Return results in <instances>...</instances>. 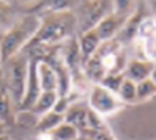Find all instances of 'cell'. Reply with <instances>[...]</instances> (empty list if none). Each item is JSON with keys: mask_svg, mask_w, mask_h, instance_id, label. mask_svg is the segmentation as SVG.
<instances>
[{"mask_svg": "<svg viewBox=\"0 0 156 140\" xmlns=\"http://www.w3.org/2000/svg\"><path fill=\"white\" fill-rule=\"evenodd\" d=\"M78 48H80L81 58H82V63H85L92 55L98 50L101 41H100L98 35L96 34L94 30H89L86 32L80 34V37L77 39Z\"/></svg>", "mask_w": 156, "mask_h": 140, "instance_id": "obj_13", "label": "cell"}, {"mask_svg": "<svg viewBox=\"0 0 156 140\" xmlns=\"http://www.w3.org/2000/svg\"><path fill=\"white\" fill-rule=\"evenodd\" d=\"M41 26V16L27 14L5 31L0 41V61L5 63L30 45Z\"/></svg>", "mask_w": 156, "mask_h": 140, "instance_id": "obj_3", "label": "cell"}, {"mask_svg": "<svg viewBox=\"0 0 156 140\" xmlns=\"http://www.w3.org/2000/svg\"><path fill=\"white\" fill-rule=\"evenodd\" d=\"M122 82H124V74L122 73H116V74H106L105 77L101 80L100 85L104 86L105 89H108L109 92L117 94L121 88Z\"/></svg>", "mask_w": 156, "mask_h": 140, "instance_id": "obj_21", "label": "cell"}, {"mask_svg": "<svg viewBox=\"0 0 156 140\" xmlns=\"http://www.w3.org/2000/svg\"><path fill=\"white\" fill-rule=\"evenodd\" d=\"M149 78H151V81H152V82H154L155 85H156V66L154 67V70H152L151 77H149Z\"/></svg>", "mask_w": 156, "mask_h": 140, "instance_id": "obj_24", "label": "cell"}, {"mask_svg": "<svg viewBox=\"0 0 156 140\" xmlns=\"http://www.w3.org/2000/svg\"><path fill=\"white\" fill-rule=\"evenodd\" d=\"M11 11V4H8L5 2H0V27H3L8 22Z\"/></svg>", "mask_w": 156, "mask_h": 140, "instance_id": "obj_22", "label": "cell"}, {"mask_svg": "<svg viewBox=\"0 0 156 140\" xmlns=\"http://www.w3.org/2000/svg\"><path fill=\"white\" fill-rule=\"evenodd\" d=\"M30 140H51L50 135H47V133H38L35 138H32Z\"/></svg>", "mask_w": 156, "mask_h": 140, "instance_id": "obj_23", "label": "cell"}, {"mask_svg": "<svg viewBox=\"0 0 156 140\" xmlns=\"http://www.w3.org/2000/svg\"><path fill=\"white\" fill-rule=\"evenodd\" d=\"M58 97H59V94L57 92H42L41 96L38 97V100L35 101V104L31 106L30 112L37 117L46 115L47 112L54 109Z\"/></svg>", "mask_w": 156, "mask_h": 140, "instance_id": "obj_15", "label": "cell"}, {"mask_svg": "<svg viewBox=\"0 0 156 140\" xmlns=\"http://www.w3.org/2000/svg\"><path fill=\"white\" fill-rule=\"evenodd\" d=\"M76 31L77 19L71 9L47 12V15L41 18V26L37 34L26 48L59 46L73 38Z\"/></svg>", "mask_w": 156, "mask_h": 140, "instance_id": "obj_1", "label": "cell"}, {"mask_svg": "<svg viewBox=\"0 0 156 140\" xmlns=\"http://www.w3.org/2000/svg\"><path fill=\"white\" fill-rule=\"evenodd\" d=\"M112 2H86L78 5V12H74L77 19V31L80 34L93 30L100 22L112 12Z\"/></svg>", "mask_w": 156, "mask_h": 140, "instance_id": "obj_6", "label": "cell"}, {"mask_svg": "<svg viewBox=\"0 0 156 140\" xmlns=\"http://www.w3.org/2000/svg\"><path fill=\"white\" fill-rule=\"evenodd\" d=\"M37 73L42 92H57L58 93V76L54 67L46 61H39L37 65Z\"/></svg>", "mask_w": 156, "mask_h": 140, "instance_id": "obj_12", "label": "cell"}, {"mask_svg": "<svg viewBox=\"0 0 156 140\" xmlns=\"http://www.w3.org/2000/svg\"><path fill=\"white\" fill-rule=\"evenodd\" d=\"M51 140H78L80 139V131L69 123L63 121L61 125H58L53 132L48 133Z\"/></svg>", "mask_w": 156, "mask_h": 140, "instance_id": "obj_17", "label": "cell"}, {"mask_svg": "<svg viewBox=\"0 0 156 140\" xmlns=\"http://www.w3.org/2000/svg\"><path fill=\"white\" fill-rule=\"evenodd\" d=\"M129 16L119 15V14H116V12L112 11L109 15H106L93 30L96 31L97 35H98L101 43L113 41V39L117 37V34L120 32V30L122 28V26H124V23L126 22Z\"/></svg>", "mask_w": 156, "mask_h": 140, "instance_id": "obj_10", "label": "cell"}, {"mask_svg": "<svg viewBox=\"0 0 156 140\" xmlns=\"http://www.w3.org/2000/svg\"><path fill=\"white\" fill-rule=\"evenodd\" d=\"M155 96H156V85L151 81V78L136 84V99H137V102L151 100Z\"/></svg>", "mask_w": 156, "mask_h": 140, "instance_id": "obj_19", "label": "cell"}, {"mask_svg": "<svg viewBox=\"0 0 156 140\" xmlns=\"http://www.w3.org/2000/svg\"><path fill=\"white\" fill-rule=\"evenodd\" d=\"M0 63H2V61H0Z\"/></svg>", "mask_w": 156, "mask_h": 140, "instance_id": "obj_27", "label": "cell"}, {"mask_svg": "<svg viewBox=\"0 0 156 140\" xmlns=\"http://www.w3.org/2000/svg\"><path fill=\"white\" fill-rule=\"evenodd\" d=\"M0 140H8V139H7V136H4V135H0Z\"/></svg>", "mask_w": 156, "mask_h": 140, "instance_id": "obj_25", "label": "cell"}, {"mask_svg": "<svg viewBox=\"0 0 156 140\" xmlns=\"http://www.w3.org/2000/svg\"><path fill=\"white\" fill-rule=\"evenodd\" d=\"M126 63L124 46L113 39L100 45L98 50L82 65V71L86 80L94 85L101 82L106 74L122 73Z\"/></svg>", "mask_w": 156, "mask_h": 140, "instance_id": "obj_2", "label": "cell"}, {"mask_svg": "<svg viewBox=\"0 0 156 140\" xmlns=\"http://www.w3.org/2000/svg\"><path fill=\"white\" fill-rule=\"evenodd\" d=\"M154 63H155V66H156V58H155V61H154Z\"/></svg>", "mask_w": 156, "mask_h": 140, "instance_id": "obj_26", "label": "cell"}, {"mask_svg": "<svg viewBox=\"0 0 156 140\" xmlns=\"http://www.w3.org/2000/svg\"><path fill=\"white\" fill-rule=\"evenodd\" d=\"M87 112H89V108L86 105H82L81 102H76L70 105V108L63 115L65 121L76 127L81 133L87 128Z\"/></svg>", "mask_w": 156, "mask_h": 140, "instance_id": "obj_14", "label": "cell"}, {"mask_svg": "<svg viewBox=\"0 0 156 140\" xmlns=\"http://www.w3.org/2000/svg\"><path fill=\"white\" fill-rule=\"evenodd\" d=\"M14 104L7 90H0V124H7L12 119V109Z\"/></svg>", "mask_w": 156, "mask_h": 140, "instance_id": "obj_18", "label": "cell"}, {"mask_svg": "<svg viewBox=\"0 0 156 140\" xmlns=\"http://www.w3.org/2000/svg\"><path fill=\"white\" fill-rule=\"evenodd\" d=\"M154 67H155V63L151 62V61L136 58V59L128 61L122 74H124V78H126V80L132 81L135 84H139L151 77Z\"/></svg>", "mask_w": 156, "mask_h": 140, "instance_id": "obj_11", "label": "cell"}, {"mask_svg": "<svg viewBox=\"0 0 156 140\" xmlns=\"http://www.w3.org/2000/svg\"><path fill=\"white\" fill-rule=\"evenodd\" d=\"M28 63L30 58L26 55L18 54L14 58L5 62L8 65L7 67V93L11 97L12 104L19 108L22 101H23L24 92H26V84H27L28 77Z\"/></svg>", "mask_w": 156, "mask_h": 140, "instance_id": "obj_4", "label": "cell"}, {"mask_svg": "<svg viewBox=\"0 0 156 140\" xmlns=\"http://www.w3.org/2000/svg\"><path fill=\"white\" fill-rule=\"evenodd\" d=\"M65 121V117L63 115H59V113L54 112V110H50L47 112L46 115L38 117V121H37V129L39 133H50L53 132L58 125H61Z\"/></svg>", "mask_w": 156, "mask_h": 140, "instance_id": "obj_16", "label": "cell"}, {"mask_svg": "<svg viewBox=\"0 0 156 140\" xmlns=\"http://www.w3.org/2000/svg\"><path fill=\"white\" fill-rule=\"evenodd\" d=\"M37 65L38 59L35 57L30 58V63H28V77H27V84H26V92L23 101H22L20 106H19V112L22 110H30L31 106L35 104L38 97L41 96L42 89L39 85V78L37 73Z\"/></svg>", "mask_w": 156, "mask_h": 140, "instance_id": "obj_8", "label": "cell"}, {"mask_svg": "<svg viewBox=\"0 0 156 140\" xmlns=\"http://www.w3.org/2000/svg\"><path fill=\"white\" fill-rule=\"evenodd\" d=\"M148 15H145V5L143 3H137L136 4L135 11L132 12V15L126 19V22L122 26V28L120 30V32L117 34V37L115 38L120 45L124 46L125 43H129V42H133L136 34H137V30L140 27L141 22L147 18Z\"/></svg>", "mask_w": 156, "mask_h": 140, "instance_id": "obj_9", "label": "cell"}, {"mask_svg": "<svg viewBox=\"0 0 156 140\" xmlns=\"http://www.w3.org/2000/svg\"><path fill=\"white\" fill-rule=\"evenodd\" d=\"M87 108L104 119L121 110L124 108V104L117 94L109 92L100 84H94L87 92Z\"/></svg>", "mask_w": 156, "mask_h": 140, "instance_id": "obj_5", "label": "cell"}, {"mask_svg": "<svg viewBox=\"0 0 156 140\" xmlns=\"http://www.w3.org/2000/svg\"><path fill=\"white\" fill-rule=\"evenodd\" d=\"M117 96H119V99L121 100L124 105L125 104L137 102V99H136V84L124 78V82H122L121 88H120Z\"/></svg>", "mask_w": 156, "mask_h": 140, "instance_id": "obj_20", "label": "cell"}, {"mask_svg": "<svg viewBox=\"0 0 156 140\" xmlns=\"http://www.w3.org/2000/svg\"><path fill=\"white\" fill-rule=\"evenodd\" d=\"M133 42L143 54L141 59L154 62L156 58V18L147 16L141 22Z\"/></svg>", "mask_w": 156, "mask_h": 140, "instance_id": "obj_7", "label": "cell"}]
</instances>
